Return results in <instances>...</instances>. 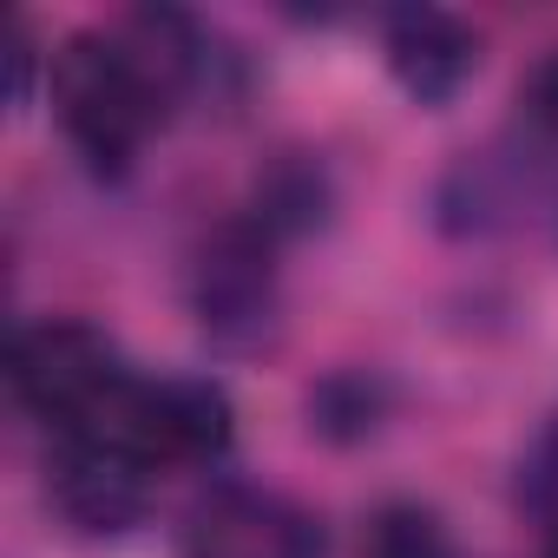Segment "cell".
<instances>
[{"instance_id": "2", "label": "cell", "mask_w": 558, "mask_h": 558, "mask_svg": "<svg viewBox=\"0 0 558 558\" xmlns=\"http://www.w3.org/2000/svg\"><path fill=\"white\" fill-rule=\"evenodd\" d=\"M283 243H276L250 210L223 217L191 250V316L197 336L223 355H263L283 336Z\"/></svg>"}, {"instance_id": "7", "label": "cell", "mask_w": 558, "mask_h": 558, "mask_svg": "<svg viewBox=\"0 0 558 558\" xmlns=\"http://www.w3.org/2000/svg\"><path fill=\"white\" fill-rule=\"evenodd\" d=\"M250 217L276 236V243H290L303 230H316L329 217V171L310 158V151H283V158H269V171L256 178V204Z\"/></svg>"}, {"instance_id": "12", "label": "cell", "mask_w": 558, "mask_h": 558, "mask_svg": "<svg viewBox=\"0 0 558 558\" xmlns=\"http://www.w3.org/2000/svg\"><path fill=\"white\" fill-rule=\"evenodd\" d=\"M8 66H14V106H27V99H34V66H40L27 21H14V27H8Z\"/></svg>"}, {"instance_id": "11", "label": "cell", "mask_w": 558, "mask_h": 558, "mask_svg": "<svg viewBox=\"0 0 558 558\" xmlns=\"http://www.w3.org/2000/svg\"><path fill=\"white\" fill-rule=\"evenodd\" d=\"M519 106H525V125H532L545 145H558V60H545V66L525 80Z\"/></svg>"}, {"instance_id": "9", "label": "cell", "mask_w": 558, "mask_h": 558, "mask_svg": "<svg viewBox=\"0 0 558 558\" xmlns=\"http://www.w3.org/2000/svg\"><path fill=\"white\" fill-rule=\"evenodd\" d=\"M362 558H460L447 519L421 499H388L362 525Z\"/></svg>"}, {"instance_id": "8", "label": "cell", "mask_w": 558, "mask_h": 558, "mask_svg": "<svg viewBox=\"0 0 558 558\" xmlns=\"http://www.w3.org/2000/svg\"><path fill=\"white\" fill-rule=\"evenodd\" d=\"M388 414V381L368 368H336L310 388V427L323 440H368Z\"/></svg>"}, {"instance_id": "4", "label": "cell", "mask_w": 558, "mask_h": 558, "mask_svg": "<svg viewBox=\"0 0 558 558\" xmlns=\"http://www.w3.org/2000/svg\"><path fill=\"white\" fill-rule=\"evenodd\" d=\"M151 480H158L151 460H138L132 447L99 440V434H60L47 453V499L86 538L132 532L151 506Z\"/></svg>"}, {"instance_id": "10", "label": "cell", "mask_w": 558, "mask_h": 558, "mask_svg": "<svg viewBox=\"0 0 558 558\" xmlns=\"http://www.w3.org/2000/svg\"><path fill=\"white\" fill-rule=\"evenodd\" d=\"M519 506L538 532V558H558V414L519 453Z\"/></svg>"}, {"instance_id": "1", "label": "cell", "mask_w": 558, "mask_h": 558, "mask_svg": "<svg viewBox=\"0 0 558 558\" xmlns=\"http://www.w3.org/2000/svg\"><path fill=\"white\" fill-rule=\"evenodd\" d=\"M132 381H138V368L119 355V342L93 323H73V316L27 323L8 349V388L47 434L99 427L125 401Z\"/></svg>"}, {"instance_id": "5", "label": "cell", "mask_w": 558, "mask_h": 558, "mask_svg": "<svg viewBox=\"0 0 558 558\" xmlns=\"http://www.w3.org/2000/svg\"><path fill=\"white\" fill-rule=\"evenodd\" d=\"M184 558H329L323 525L269 486L223 480L184 519Z\"/></svg>"}, {"instance_id": "6", "label": "cell", "mask_w": 558, "mask_h": 558, "mask_svg": "<svg viewBox=\"0 0 558 558\" xmlns=\"http://www.w3.org/2000/svg\"><path fill=\"white\" fill-rule=\"evenodd\" d=\"M381 60L414 106L440 112L473 86L480 34L447 8H395V14H381Z\"/></svg>"}, {"instance_id": "3", "label": "cell", "mask_w": 558, "mask_h": 558, "mask_svg": "<svg viewBox=\"0 0 558 558\" xmlns=\"http://www.w3.org/2000/svg\"><path fill=\"white\" fill-rule=\"evenodd\" d=\"M99 440L132 447L158 473L165 466H210L236 440V408L210 375H138V388L125 395L119 421Z\"/></svg>"}]
</instances>
